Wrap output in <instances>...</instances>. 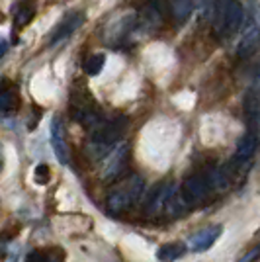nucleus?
Returning a JSON list of instances; mask_svg holds the SVG:
<instances>
[{"label": "nucleus", "instance_id": "1", "mask_svg": "<svg viewBox=\"0 0 260 262\" xmlns=\"http://www.w3.org/2000/svg\"><path fill=\"white\" fill-rule=\"evenodd\" d=\"M127 129V120L125 118H116L110 121H100L94 129H90V153L92 157H104L108 155L116 145L119 143V139L123 137V133Z\"/></svg>", "mask_w": 260, "mask_h": 262}, {"label": "nucleus", "instance_id": "2", "mask_svg": "<svg viewBox=\"0 0 260 262\" xmlns=\"http://www.w3.org/2000/svg\"><path fill=\"white\" fill-rule=\"evenodd\" d=\"M143 188H145V182L139 174H131L127 176L119 186H116L112 192L108 194V200H106V208H108V213L112 215H121L125 211H129L143 194Z\"/></svg>", "mask_w": 260, "mask_h": 262}, {"label": "nucleus", "instance_id": "3", "mask_svg": "<svg viewBox=\"0 0 260 262\" xmlns=\"http://www.w3.org/2000/svg\"><path fill=\"white\" fill-rule=\"evenodd\" d=\"M243 22H245V10L237 0H215V14L211 24L219 39H227L235 35Z\"/></svg>", "mask_w": 260, "mask_h": 262}, {"label": "nucleus", "instance_id": "4", "mask_svg": "<svg viewBox=\"0 0 260 262\" xmlns=\"http://www.w3.org/2000/svg\"><path fill=\"white\" fill-rule=\"evenodd\" d=\"M129 161V145L127 143H119L116 145L108 155H106V161L102 166V180H116L127 166Z\"/></svg>", "mask_w": 260, "mask_h": 262}, {"label": "nucleus", "instance_id": "5", "mask_svg": "<svg viewBox=\"0 0 260 262\" xmlns=\"http://www.w3.org/2000/svg\"><path fill=\"white\" fill-rule=\"evenodd\" d=\"M176 192L174 182H159V184L151 188L147 202H145V211L149 215H163L164 206L168 204V200L172 198V194Z\"/></svg>", "mask_w": 260, "mask_h": 262}, {"label": "nucleus", "instance_id": "6", "mask_svg": "<svg viewBox=\"0 0 260 262\" xmlns=\"http://www.w3.org/2000/svg\"><path fill=\"white\" fill-rule=\"evenodd\" d=\"M207 190H209V182H207L206 176L192 174L184 180L180 196H182V200H184L188 206H196V204H200V202L206 200Z\"/></svg>", "mask_w": 260, "mask_h": 262}, {"label": "nucleus", "instance_id": "7", "mask_svg": "<svg viewBox=\"0 0 260 262\" xmlns=\"http://www.w3.org/2000/svg\"><path fill=\"white\" fill-rule=\"evenodd\" d=\"M84 24V14L82 12H73V14H69V16H65L63 18V22L59 24L57 28L53 30V33H51V37H49V45L51 47H55V45L63 43L65 39H69L73 33L80 28Z\"/></svg>", "mask_w": 260, "mask_h": 262}, {"label": "nucleus", "instance_id": "8", "mask_svg": "<svg viewBox=\"0 0 260 262\" xmlns=\"http://www.w3.org/2000/svg\"><path fill=\"white\" fill-rule=\"evenodd\" d=\"M219 237H221V225H207L188 239V249L194 252H204L211 249Z\"/></svg>", "mask_w": 260, "mask_h": 262}, {"label": "nucleus", "instance_id": "9", "mask_svg": "<svg viewBox=\"0 0 260 262\" xmlns=\"http://www.w3.org/2000/svg\"><path fill=\"white\" fill-rule=\"evenodd\" d=\"M258 133L254 129L247 131L237 143V149H235V155H233V161L231 164L233 166H239V164H245L247 161L252 159V155L256 153V147H258Z\"/></svg>", "mask_w": 260, "mask_h": 262}, {"label": "nucleus", "instance_id": "10", "mask_svg": "<svg viewBox=\"0 0 260 262\" xmlns=\"http://www.w3.org/2000/svg\"><path fill=\"white\" fill-rule=\"evenodd\" d=\"M51 147L55 151V157L61 164H67L71 159V151H69V143H67L65 127L59 118L51 121Z\"/></svg>", "mask_w": 260, "mask_h": 262}, {"label": "nucleus", "instance_id": "11", "mask_svg": "<svg viewBox=\"0 0 260 262\" xmlns=\"http://www.w3.org/2000/svg\"><path fill=\"white\" fill-rule=\"evenodd\" d=\"M258 47H260L258 28H256L254 24H249V26H247V30L241 33V37H239L235 53H237V57H241V59H247V57L256 53V49H258Z\"/></svg>", "mask_w": 260, "mask_h": 262}, {"label": "nucleus", "instance_id": "12", "mask_svg": "<svg viewBox=\"0 0 260 262\" xmlns=\"http://www.w3.org/2000/svg\"><path fill=\"white\" fill-rule=\"evenodd\" d=\"M20 106V94H18V88L10 84V82H4L0 86V112H16Z\"/></svg>", "mask_w": 260, "mask_h": 262}, {"label": "nucleus", "instance_id": "13", "mask_svg": "<svg viewBox=\"0 0 260 262\" xmlns=\"http://www.w3.org/2000/svg\"><path fill=\"white\" fill-rule=\"evenodd\" d=\"M168 2V10L170 16L174 18V22L178 26H182L190 20L192 16V0H166Z\"/></svg>", "mask_w": 260, "mask_h": 262}, {"label": "nucleus", "instance_id": "14", "mask_svg": "<svg viewBox=\"0 0 260 262\" xmlns=\"http://www.w3.org/2000/svg\"><path fill=\"white\" fill-rule=\"evenodd\" d=\"M186 254V245L182 243H164L163 247H159L157 258L161 262H174L182 258Z\"/></svg>", "mask_w": 260, "mask_h": 262}, {"label": "nucleus", "instance_id": "15", "mask_svg": "<svg viewBox=\"0 0 260 262\" xmlns=\"http://www.w3.org/2000/svg\"><path fill=\"white\" fill-rule=\"evenodd\" d=\"M245 112L252 125H260V90H249L245 96Z\"/></svg>", "mask_w": 260, "mask_h": 262}, {"label": "nucleus", "instance_id": "16", "mask_svg": "<svg viewBox=\"0 0 260 262\" xmlns=\"http://www.w3.org/2000/svg\"><path fill=\"white\" fill-rule=\"evenodd\" d=\"M186 208H188V204H186L184 200H182V196H178V194H176V192H174L172 194V198H170V200H168V204H166V206H164V215H166V217H180V215H182V213H184L186 211Z\"/></svg>", "mask_w": 260, "mask_h": 262}, {"label": "nucleus", "instance_id": "17", "mask_svg": "<svg viewBox=\"0 0 260 262\" xmlns=\"http://www.w3.org/2000/svg\"><path fill=\"white\" fill-rule=\"evenodd\" d=\"M104 63H106V55H104V53L90 55L86 61H84V73H86V75H90V77H96V75H100V73H102Z\"/></svg>", "mask_w": 260, "mask_h": 262}, {"label": "nucleus", "instance_id": "18", "mask_svg": "<svg viewBox=\"0 0 260 262\" xmlns=\"http://www.w3.org/2000/svg\"><path fill=\"white\" fill-rule=\"evenodd\" d=\"M196 8H198V14H200V20H204V22H213L215 0H196Z\"/></svg>", "mask_w": 260, "mask_h": 262}, {"label": "nucleus", "instance_id": "19", "mask_svg": "<svg viewBox=\"0 0 260 262\" xmlns=\"http://www.w3.org/2000/svg\"><path fill=\"white\" fill-rule=\"evenodd\" d=\"M33 8H30V6H22V8H18L16 10V16H14V26L16 28H26L28 24L33 20Z\"/></svg>", "mask_w": 260, "mask_h": 262}, {"label": "nucleus", "instance_id": "20", "mask_svg": "<svg viewBox=\"0 0 260 262\" xmlns=\"http://www.w3.org/2000/svg\"><path fill=\"white\" fill-rule=\"evenodd\" d=\"M247 10L250 14V24H254L260 32V2L258 0H247Z\"/></svg>", "mask_w": 260, "mask_h": 262}, {"label": "nucleus", "instance_id": "21", "mask_svg": "<svg viewBox=\"0 0 260 262\" xmlns=\"http://www.w3.org/2000/svg\"><path fill=\"white\" fill-rule=\"evenodd\" d=\"M33 178H35V182H37V184H47V182H49V166H47V164H39V166H35Z\"/></svg>", "mask_w": 260, "mask_h": 262}, {"label": "nucleus", "instance_id": "22", "mask_svg": "<svg viewBox=\"0 0 260 262\" xmlns=\"http://www.w3.org/2000/svg\"><path fill=\"white\" fill-rule=\"evenodd\" d=\"M258 258H260V245H256V247H252L250 251L245 252L237 262H256Z\"/></svg>", "mask_w": 260, "mask_h": 262}, {"label": "nucleus", "instance_id": "23", "mask_svg": "<svg viewBox=\"0 0 260 262\" xmlns=\"http://www.w3.org/2000/svg\"><path fill=\"white\" fill-rule=\"evenodd\" d=\"M26 262H49L47 260V256H45V252L41 251H32L28 256H26Z\"/></svg>", "mask_w": 260, "mask_h": 262}, {"label": "nucleus", "instance_id": "24", "mask_svg": "<svg viewBox=\"0 0 260 262\" xmlns=\"http://www.w3.org/2000/svg\"><path fill=\"white\" fill-rule=\"evenodd\" d=\"M250 90H260V65L256 67V71L252 75V86H250Z\"/></svg>", "mask_w": 260, "mask_h": 262}, {"label": "nucleus", "instance_id": "25", "mask_svg": "<svg viewBox=\"0 0 260 262\" xmlns=\"http://www.w3.org/2000/svg\"><path fill=\"white\" fill-rule=\"evenodd\" d=\"M6 51H8V43H6L4 39H0V59L6 55Z\"/></svg>", "mask_w": 260, "mask_h": 262}, {"label": "nucleus", "instance_id": "26", "mask_svg": "<svg viewBox=\"0 0 260 262\" xmlns=\"http://www.w3.org/2000/svg\"><path fill=\"white\" fill-rule=\"evenodd\" d=\"M4 166V151H2V145H0V170Z\"/></svg>", "mask_w": 260, "mask_h": 262}]
</instances>
